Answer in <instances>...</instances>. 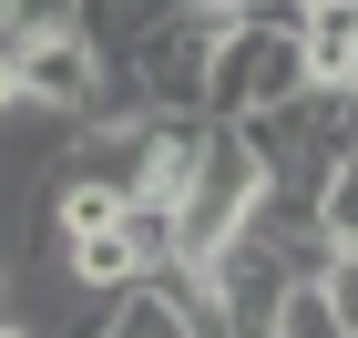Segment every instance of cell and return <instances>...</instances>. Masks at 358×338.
I'll return each instance as SVG.
<instances>
[{"label":"cell","mask_w":358,"mask_h":338,"mask_svg":"<svg viewBox=\"0 0 358 338\" xmlns=\"http://www.w3.org/2000/svg\"><path fill=\"white\" fill-rule=\"evenodd\" d=\"M246 31V0H185V10H143L134 52L113 62V83L143 123H205V72Z\"/></svg>","instance_id":"cell-1"},{"label":"cell","mask_w":358,"mask_h":338,"mask_svg":"<svg viewBox=\"0 0 358 338\" xmlns=\"http://www.w3.org/2000/svg\"><path fill=\"white\" fill-rule=\"evenodd\" d=\"M307 10V0H297ZM297 10L287 0H256L246 31L215 52V72H205V123H266V113L307 103V62H297Z\"/></svg>","instance_id":"cell-2"},{"label":"cell","mask_w":358,"mask_h":338,"mask_svg":"<svg viewBox=\"0 0 358 338\" xmlns=\"http://www.w3.org/2000/svg\"><path fill=\"white\" fill-rule=\"evenodd\" d=\"M287 287H297V256L276 246V236H256V225L215 256V267H205V297H215L246 338H266V318H276V297H287Z\"/></svg>","instance_id":"cell-3"},{"label":"cell","mask_w":358,"mask_h":338,"mask_svg":"<svg viewBox=\"0 0 358 338\" xmlns=\"http://www.w3.org/2000/svg\"><path fill=\"white\" fill-rule=\"evenodd\" d=\"M297 62H307V92L358 83V0H307L297 10Z\"/></svg>","instance_id":"cell-4"},{"label":"cell","mask_w":358,"mask_h":338,"mask_svg":"<svg viewBox=\"0 0 358 338\" xmlns=\"http://www.w3.org/2000/svg\"><path fill=\"white\" fill-rule=\"evenodd\" d=\"M317 246H358V154H338L328 164V185H317Z\"/></svg>","instance_id":"cell-5"},{"label":"cell","mask_w":358,"mask_h":338,"mask_svg":"<svg viewBox=\"0 0 358 338\" xmlns=\"http://www.w3.org/2000/svg\"><path fill=\"white\" fill-rule=\"evenodd\" d=\"M92 338H185V318H174L164 287H134L123 308H103V328H92Z\"/></svg>","instance_id":"cell-6"},{"label":"cell","mask_w":358,"mask_h":338,"mask_svg":"<svg viewBox=\"0 0 358 338\" xmlns=\"http://www.w3.org/2000/svg\"><path fill=\"white\" fill-rule=\"evenodd\" d=\"M266 338H348L328 318V297H317V277H297L287 297H276V318H266Z\"/></svg>","instance_id":"cell-7"},{"label":"cell","mask_w":358,"mask_h":338,"mask_svg":"<svg viewBox=\"0 0 358 338\" xmlns=\"http://www.w3.org/2000/svg\"><path fill=\"white\" fill-rule=\"evenodd\" d=\"M317 297H328V318L358 338V246H338L328 267H317Z\"/></svg>","instance_id":"cell-8"},{"label":"cell","mask_w":358,"mask_h":338,"mask_svg":"<svg viewBox=\"0 0 358 338\" xmlns=\"http://www.w3.org/2000/svg\"><path fill=\"white\" fill-rule=\"evenodd\" d=\"M10 103H21V92H10V62H0V123H10Z\"/></svg>","instance_id":"cell-9"},{"label":"cell","mask_w":358,"mask_h":338,"mask_svg":"<svg viewBox=\"0 0 358 338\" xmlns=\"http://www.w3.org/2000/svg\"><path fill=\"white\" fill-rule=\"evenodd\" d=\"M0 338H41V328H31V318H0Z\"/></svg>","instance_id":"cell-10"},{"label":"cell","mask_w":358,"mask_h":338,"mask_svg":"<svg viewBox=\"0 0 358 338\" xmlns=\"http://www.w3.org/2000/svg\"><path fill=\"white\" fill-rule=\"evenodd\" d=\"M0 318H10V256H0Z\"/></svg>","instance_id":"cell-11"},{"label":"cell","mask_w":358,"mask_h":338,"mask_svg":"<svg viewBox=\"0 0 358 338\" xmlns=\"http://www.w3.org/2000/svg\"><path fill=\"white\" fill-rule=\"evenodd\" d=\"M348 103H358V83H348Z\"/></svg>","instance_id":"cell-12"}]
</instances>
